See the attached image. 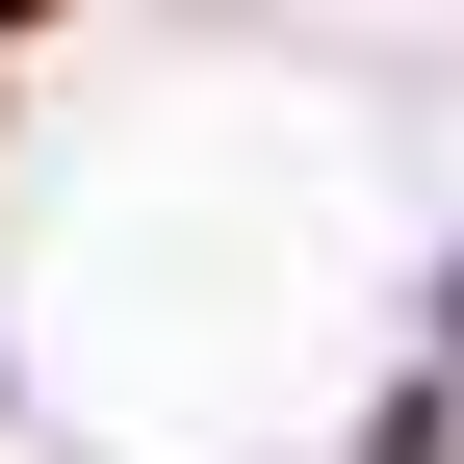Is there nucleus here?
I'll return each mask as SVG.
<instances>
[{
	"label": "nucleus",
	"instance_id": "nucleus-1",
	"mask_svg": "<svg viewBox=\"0 0 464 464\" xmlns=\"http://www.w3.org/2000/svg\"><path fill=\"white\" fill-rule=\"evenodd\" d=\"M0 26H52V0H0Z\"/></svg>",
	"mask_w": 464,
	"mask_h": 464
}]
</instances>
